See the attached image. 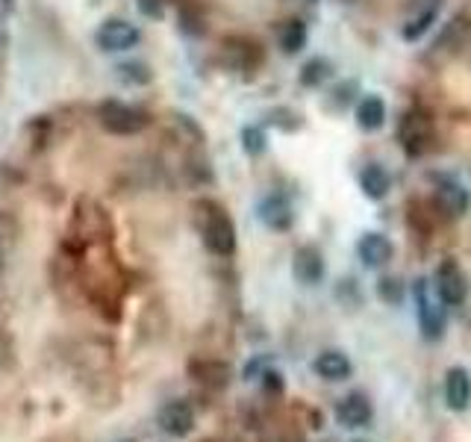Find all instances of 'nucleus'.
Wrapping results in <instances>:
<instances>
[{"label": "nucleus", "instance_id": "nucleus-1", "mask_svg": "<svg viewBox=\"0 0 471 442\" xmlns=\"http://www.w3.org/2000/svg\"><path fill=\"white\" fill-rule=\"evenodd\" d=\"M98 124L113 136H136L151 124V118H147V113H142V109L133 107V104H124V100L109 98L98 107Z\"/></svg>", "mask_w": 471, "mask_h": 442}, {"label": "nucleus", "instance_id": "nucleus-2", "mask_svg": "<svg viewBox=\"0 0 471 442\" xmlns=\"http://www.w3.org/2000/svg\"><path fill=\"white\" fill-rule=\"evenodd\" d=\"M207 213H200V236L203 245L216 257H230L236 251V227L230 216L216 204H200Z\"/></svg>", "mask_w": 471, "mask_h": 442}, {"label": "nucleus", "instance_id": "nucleus-3", "mask_svg": "<svg viewBox=\"0 0 471 442\" xmlns=\"http://www.w3.org/2000/svg\"><path fill=\"white\" fill-rule=\"evenodd\" d=\"M138 42H142V33H138V27L133 21H127V18H106L95 30V44H98V51H104V53H127V51H133Z\"/></svg>", "mask_w": 471, "mask_h": 442}, {"label": "nucleus", "instance_id": "nucleus-4", "mask_svg": "<svg viewBox=\"0 0 471 442\" xmlns=\"http://www.w3.org/2000/svg\"><path fill=\"white\" fill-rule=\"evenodd\" d=\"M415 295V310H419V325H421V334L424 339H430V343H436L445 334V312L439 307V298H433L428 280L419 278L412 287Z\"/></svg>", "mask_w": 471, "mask_h": 442}, {"label": "nucleus", "instance_id": "nucleus-5", "mask_svg": "<svg viewBox=\"0 0 471 442\" xmlns=\"http://www.w3.org/2000/svg\"><path fill=\"white\" fill-rule=\"evenodd\" d=\"M436 295L442 304H448V307H457V304L466 301L468 283H466L463 269H459L454 260H445L436 269Z\"/></svg>", "mask_w": 471, "mask_h": 442}, {"label": "nucleus", "instance_id": "nucleus-6", "mask_svg": "<svg viewBox=\"0 0 471 442\" xmlns=\"http://www.w3.org/2000/svg\"><path fill=\"white\" fill-rule=\"evenodd\" d=\"M156 422H160L162 434L183 439V437L192 434V428H195V410H192L189 401H180V399H177V401L162 404Z\"/></svg>", "mask_w": 471, "mask_h": 442}, {"label": "nucleus", "instance_id": "nucleus-7", "mask_svg": "<svg viewBox=\"0 0 471 442\" xmlns=\"http://www.w3.org/2000/svg\"><path fill=\"white\" fill-rule=\"evenodd\" d=\"M372 416L374 407L363 392H350L336 404V422L341 428H365Z\"/></svg>", "mask_w": 471, "mask_h": 442}, {"label": "nucleus", "instance_id": "nucleus-8", "mask_svg": "<svg viewBox=\"0 0 471 442\" xmlns=\"http://www.w3.org/2000/svg\"><path fill=\"white\" fill-rule=\"evenodd\" d=\"M292 272H294V280L303 283V287H316L325 278V257H321L316 245H303L294 251Z\"/></svg>", "mask_w": 471, "mask_h": 442}, {"label": "nucleus", "instance_id": "nucleus-9", "mask_svg": "<svg viewBox=\"0 0 471 442\" xmlns=\"http://www.w3.org/2000/svg\"><path fill=\"white\" fill-rule=\"evenodd\" d=\"M445 404L454 413L468 410V404H471V375H468V368H463V366L448 368V375H445Z\"/></svg>", "mask_w": 471, "mask_h": 442}, {"label": "nucleus", "instance_id": "nucleus-10", "mask_svg": "<svg viewBox=\"0 0 471 442\" xmlns=\"http://www.w3.org/2000/svg\"><path fill=\"white\" fill-rule=\"evenodd\" d=\"M357 254L368 269H383V265L392 260V242L383 233L372 230V233H365L357 242Z\"/></svg>", "mask_w": 471, "mask_h": 442}, {"label": "nucleus", "instance_id": "nucleus-11", "mask_svg": "<svg viewBox=\"0 0 471 442\" xmlns=\"http://www.w3.org/2000/svg\"><path fill=\"white\" fill-rule=\"evenodd\" d=\"M312 372L318 377H325V381H348L350 372H354V366H350L348 354L341 351H321L316 360H312Z\"/></svg>", "mask_w": 471, "mask_h": 442}, {"label": "nucleus", "instance_id": "nucleus-12", "mask_svg": "<svg viewBox=\"0 0 471 442\" xmlns=\"http://www.w3.org/2000/svg\"><path fill=\"white\" fill-rule=\"evenodd\" d=\"M260 221L271 230H289L294 221L292 204L283 195H269L260 204Z\"/></svg>", "mask_w": 471, "mask_h": 442}, {"label": "nucleus", "instance_id": "nucleus-13", "mask_svg": "<svg viewBox=\"0 0 471 442\" xmlns=\"http://www.w3.org/2000/svg\"><path fill=\"white\" fill-rule=\"evenodd\" d=\"M436 201L439 207L445 209L448 216H463L468 209V192L459 186L454 180H442L439 189H436Z\"/></svg>", "mask_w": 471, "mask_h": 442}, {"label": "nucleus", "instance_id": "nucleus-14", "mask_svg": "<svg viewBox=\"0 0 471 442\" xmlns=\"http://www.w3.org/2000/svg\"><path fill=\"white\" fill-rule=\"evenodd\" d=\"M359 186H363V192L372 201H381L386 198V192H389L392 180H389V171L383 169V165H365L363 174H359Z\"/></svg>", "mask_w": 471, "mask_h": 442}, {"label": "nucleus", "instance_id": "nucleus-15", "mask_svg": "<svg viewBox=\"0 0 471 442\" xmlns=\"http://www.w3.org/2000/svg\"><path fill=\"white\" fill-rule=\"evenodd\" d=\"M357 124L363 127V130H381L386 124V104L377 95H368L359 100L357 107Z\"/></svg>", "mask_w": 471, "mask_h": 442}, {"label": "nucleus", "instance_id": "nucleus-16", "mask_svg": "<svg viewBox=\"0 0 471 442\" xmlns=\"http://www.w3.org/2000/svg\"><path fill=\"white\" fill-rule=\"evenodd\" d=\"M115 77L127 83V86H147L153 80V74L145 62H122V66H115Z\"/></svg>", "mask_w": 471, "mask_h": 442}, {"label": "nucleus", "instance_id": "nucleus-17", "mask_svg": "<svg viewBox=\"0 0 471 442\" xmlns=\"http://www.w3.org/2000/svg\"><path fill=\"white\" fill-rule=\"evenodd\" d=\"M307 44V27L301 21H286L280 30V48L283 53H298Z\"/></svg>", "mask_w": 471, "mask_h": 442}, {"label": "nucleus", "instance_id": "nucleus-18", "mask_svg": "<svg viewBox=\"0 0 471 442\" xmlns=\"http://www.w3.org/2000/svg\"><path fill=\"white\" fill-rule=\"evenodd\" d=\"M327 74H330V66L325 59H310L301 71V83L303 86H318L321 80H327Z\"/></svg>", "mask_w": 471, "mask_h": 442}, {"label": "nucleus", "instance_id": "nucleus-19", "mask_svg": "<svg viewBox=\"0 0 471 442\" xmlns=\"http://www.w3.org/2000/svg\"><path fill=\"white\" fill-rule=\"evenodd\" d=\"M242 145H245V151L251 156L263 154L265 151V133L260 130V127H245V130H242Z\"/></svg>", "mask_w": 471, "mask_h": 442}, {"label": "nucleus", "instance_id": "nucleus-20", "mask_svg": "<svg viewBox=\"0 0 471 442\" xmlns=\"http://www.w3.org/2000/svg\"><path fill=\"white\" fill-rule=\"evenodd\" d=\"M377 295L386 301V304H401L404 301V289H401V280L395 278H383L377 283Z\"/></svg>", "mask_w": 471, "mask_h": 442}, {"label": "nucleus", "instance_id": "nucleus-21", "mask_svg": "<svg viewBox=\"0 0 471 442\" xmlns=\"http://www.w3.org/2000/svg\"><path fill=\"white\" fill-rule=\"evenodd\" d=\"M136 6H138V12L153 18V21L165 15V0H136Z\"/></svg>", "mask_w": 471, "mask_h": 442}, {"label": "nucleus", "instance_id": "nucleus-22", "mask_svg": "<svg viewBox=\"0 0 471 442\" xmlns=\"http://www.w3.org/2000/svg\"><path fill=\"white\" fill-rule=\"evenodd\" d=\"M354 442H368V439H354Z\"/></svg>", "mask_w": 471, "mask_h": 442}, {"label": "nucleus", "instance_id": "nucleus-23", "mask_svg": "<svg viewBox=\"0 0 471 442\" xmlns=\"http://www.w3.org/2000/svg\"><path fill=\"white\" fill-rule=\"evenodd\" d=\"M127 442H130V439H127Z\"/></svg>", "mask_w": 471, "mask_h": 442}]
</instances>
